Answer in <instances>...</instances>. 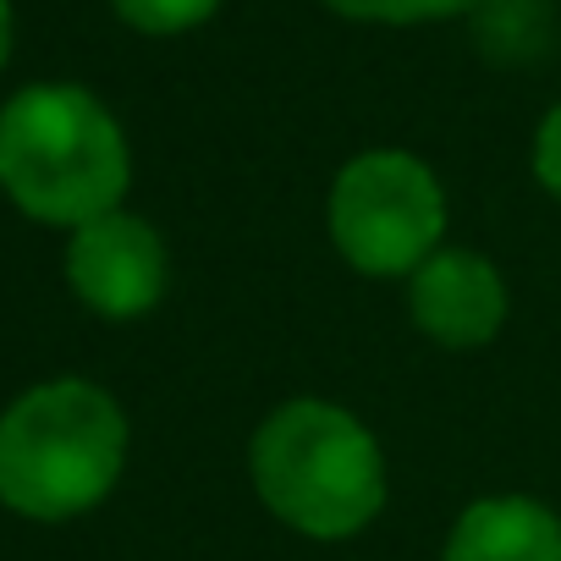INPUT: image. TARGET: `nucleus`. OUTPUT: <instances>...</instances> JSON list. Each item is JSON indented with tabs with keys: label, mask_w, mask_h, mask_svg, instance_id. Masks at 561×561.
I'll list each match as a JSON object with an SVG mask.
<instances>
[{
	"label": "nucleus",
	"mask_w": 561,
	"mask_h": 561,
	"mask_svg": "<svg viewBox=\"0 0 561 561\" xmlns=\"http://www.w3.org/2000/svg\"><path fill=\"white\" fill-rule=\"evenodd\" d=\"M133 154L116 116L72 83H34L0 111V187L45 226H89L122 209Z\"/></svg>",
	"instance_id": "obj_1"
},
{
	"label": "nucleus",
	"mask_w": 561,
	"mask_h": 561,
	"mask_svg": "<svg viewBox=\"0 0 561 561\" xmlns=\"http://www.w3.org/2000/svg\"><path fill=\"white\" fill-rule=\"evenodd\" d=\"M127 462V413L94 380H45L0 413V501L34 523L100 506Z\"/></svg>",
	"instance_id": "obj_2"
},
{
	"label": "nucleus",
	"mask_w": 561,
	"mask_h": 561,
	"mask_svg": "<svg viewBox=\"0 0 561 561\" xmlns=\"http://www.w3.org/2000/svg\"><path fill=\"white\" fill-rule=\"evenodd\" d=\"M259 501L309 539H347L386 506V457L380 440L336 402H287L275 408L248 451Z\"/></svg>",
	"instance_id": "obj_3"
},
{
	"label": "nucleus",
	"mask_w": 561,
	"mask_h": 561,
	"mask_svg": "<svg viewBox=\"0 0 561 561\" xmlns=\"http://www.w3.org/2000/svg\"><path fill=\"white\" fill-rule=\"evenodd\" d=\"M446 193L419 154L369 149L331 187V242L364 275H413L440 253Z\"/></svg>",
	"instance_id": "obj_4"
},
{
	"label": "nucleus",
	"mask_w": 561,
	"mask_h": 561,
	"mask_svg": "<svg viewBox=\"0 0 561 561\" xmlns=\"http://www.w3.org/2000/svg\"><path fill=\"white\" fill-rule=\"evenodd\" d=\"M165 242L149 220L111 209L72 231L67 242V280L83 309L100 320H138L165 298Z\"/></svg>",
	"instance_id": "obj_5"
},
{
	"label": "nucleus",
	"mask_w": 561,
	"mask_h": 561,
	"mask_svg": "<svg viewBox=\"0 0 561 561\" xmlns=\"http://www.w3.org/2000/svg\"><path fill=\"white\" fill-rule=\"evenodd\" d=\"M408 309L430 342L457 347V353L484 347V342H495V331L506 320V280L495 275V264L484 253L440 248L435 259H424L413 270Z\"/></svg>",
	"instance_id": "obj_6"
},
{
	"label": "nucleus",
	"mask_w": 561,
	"mask_h": 561,
	"mask_svg": "<svg viewBox=\"0 0 561 561\" xmlns=\"http://www.w3.org/2000/svg\"><path fill=\"white\" fill-rule=\"evenodd\" d=\"M446 561H561V517L528 495L473 501L446 539Z\"/></svg>",
	"instance_id": "obj_7"
},
{
	"label": "nucleus",
	"mask_w": 561,
	"mask_h": 561,
	"mask_svg": "<svg viewBox=\"0 0 561 561\" xmlns=\"http://www.w3.org/2000/svg\"><path fill=\"white\" fill-rule=\"evenodd\" d=\"M111 7L138 34H187L204 18H215L220 0H111Z\"/></svg>",
	"instance_id": "obj_8"
},
{
	"label": "nucleus",
	"mask_w": 561,
	"mask_h": 561,
	"mask_svg": "<svg viewBox=\"0 0 561 561\" xmlns=\"http://www.w3.org/2000/svg\"><path fill=\"white\" fill-rule=\"evenodd\" d=\"M325 7L358 23H435V18H462L484 0H325Z\"/></svg>",
	"instance_id": "obj_9"
},
{
	"label": "nucleus",
	"mask_w": 561,
	"mask_h": 561,
	"mask_svg": "<svg viewBox=\"0 0 561 561\" xmlns=\"http://www.w3.org/2000/svg\"><path fill=\"white\" fill-rule=\"evenodd\" d=\"M534 171H539V182L561 198V105L545 116V127H539V138H534Z\"/></svg>",
	"instance_id": "obj_10"
},
{
	"label": "nucleus",
	"mask_w": 561,
	"mask_h": 561,
	"mask_svg": "<svg viewBox=\"0 0 561 561\" xmlns=\"http://www.w3.org/2000/svg\"><path fill=\"white\" fill-rule=\"evenodd\" d=\"M12 56V0H0V67Z\"/></svg>",
	"instance_id": "obj_11"
}]
</instances>
